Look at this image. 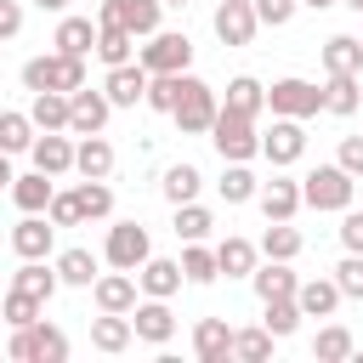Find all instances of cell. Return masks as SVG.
<instances>
[{"label": "cell", "mask_w": 363, "mask_h": 363, "mask_svg": "<svg viewBox=\"0 0 363 363\" xmlns=\"http://www.w3.org/2000/svg\"><path fill=\"white\" fill-rule=\"evenodd\" d=\"M357 187H363V182H357V176H352L340 159H335V164H318V170H306V176H301L306 210H335V216H340V210H352Z\"/></svg>", "instance_id": "6da1fadb"}, {"label": "cell", "mask_w": 363, "mask_h": 363, "mask_svg": "<svg viewBox=\"0 0 363 363\" xmlns=\"http://www.w3.org/2000/svg\"><path fill=\"white\" fill-rule=\"evenodd\" d=\"M85 85V57H68V51H45V57H28L23 62V91H79Z\"/></svg>", "instance_id": "7a4b0ae2"}, {"label": "cell", "mask_w": 363, "mask_h": 363, "mask_svg": "<svg viewBox=\"0 0 363 363\" xmlns=\"http://www.w3.org/2000/svg\"><path fill=\"white\" fill-rule=\"evenodd\" d=\"M68 335L57 329V323H23V329H11V340H6V357L11 363H68Z\"/></svg>", "instance_id": "3957f363"}, {"label": "cell", "mask_w": 363, "mask_h": 363, "mask_svg": "<svg viewBox=\"0 0 363 363\" xmlns=\"http://www.w3.org/2000/svg\"><path fill=\"white\" fill-rule=\"evenodd\" d=\"M216 113H221V96H216V85H204L199 74H182V102H176V130L182 136H210V125H216Z\"/></svg>", "instance_id": "277c9868"}, {"label": "cell", "mask_w": 363, "mask_h": 363, "mask_svg": "<svg viewBox=\"0 0 363 363\" xmlns=\"http://www.w3.org/2000/svg\"><path fill=\"white\" fill-rule=\"evenodd\" d=\"M210 147H216L221 159H233V164H250V159L261 153V130H255V119H250V113L221 108V113H216V125H210Z\"/></svg>", "instance_id": "5b68a950"}, {"label": "cell", "mask_w": 363, "mask_h": 363, "mask_svg": "<svg viewBox=\"0 0 363 363\" xmlns=\"http://www.w3.org/2000/svg\"><path fill=\"white\" fill-rule=\"evenodd\" d=\"M136 62H142L147 74H187V62H193V40H187L182 28H159V34L142 40Z\"/></svg>", "instance_id": "8992f818"}, {"label": "cell", "mask_w": 363, "mask_h": 363, "mask_svg": "<svg viewBox=\"0 0 363 363\" xmlns=\"http://www.w3.org/2000/svg\"><path fill=\"white\" fill-rule=\"evenodd\" d=\"M267 108H272V113H284V119H312V113H329V108H323V85L295 79V74L267 85Z\"/></svg>", "instance_id": "52a82bcc"}, {"label": "cell", "mask_w": 363, "mask_h": 363, "mask_svg": "<svg viewBox=\"0 0 363 363\" xmlns=\"http://www.w3.org/2000/svg\"><path fill=\"white\" fill-rule=\"evenodd\" d=\"M153 255V238L142 221H113L108 238H102V261L108 267H125V272H142V261Z\"/></svg>", "instance_id": "ba28073f"}, {"label": "cell", "mask_w": 363, "mask_h": 363, "mask_svg": "<svg viewBox=\"0 0 363 363\" xmlns=\"http://www.w3.org/2000/svg\"><path fill=\"white\" fill-rule=\"evenodd\" d=\"M51 250H57V221L45 210H23L11 227V255L17 261H51Z\"/></svg>", "instance_id": "9c48e42d"}, {"label": "cell", "mask_w": 363, "mask_h": 363, "mask_svg": "<svg viewBox=\"0 0 363 363\" xmlns=\"http://www.w3.org/2000/svg\"><path fill=\"white\" fill-rule=\"evenodd\" d=\"M159 11H164V0H102L96 23L102 28H130L136 40H147V34H159Z\"/></svg>", "instance_id": "30bf717a"}, {"label": "cell", "mask_w": 363, "mask_h": 363, "mask_svg": "<svg viewBox=\"0 0 363 363\" xmlns=\"http://www.w3.org/2000/svg\"><path fill=\"white\" fill-rule=\"evenodd\" d=\"M301 153H306V119L272 113V130H261V159H267L272 170H289Z\"/></svg>", "instance_id": "8fae6325"}, {"label": "cell", "mask_w": 363, "mask_h": 363, "mask_svg": "<svg viewBox=\"0 0 363 363\" xmlns=\"http://www.w3.org/2000/svg\"><path fill=\"white\" fill-rule=\"evenodd\" d=\"M28 164H40L45 176H74V164H79V136H74V130H40V142L28 147Z\"/></svg>", "instance_id": "7c38bea8"}, {"label": "cell", "mask_w": 363, "mask_h": 363, "mask_svg": "<svg viewBox=\"0 0 363 363\" xmlns=\"http://www.w3.org/2000/svg\"><path fill=\"white\" fill-rule=\"evenodd\" d=\"M255 204H261V216H267V221H295V216H301V204H306V193H301V182H295V176L272 170V176L261 182Z\"/></svg>", "instance_id": "4fadbf2b"}, {"label": "cell", "mask_w": 363, "mask_h": 363, "mask_svg": "<svg viewBox=\"0 0 363 363\" xmlns=\"http://www.w3.org/2000/svg\"><path fill=\"white\" fill-rule=\"evenodd\" d=\"M210 28H216L221 45H250L255 28H261V11H255V0H221L216 17H210Z\"/></svg>", "instance_id": "5bb4252c"}, {"label": "cell", "mask_w": 363, "mask_h": 363, "mask_svg": "<svg viewBox=\"0 0 363 363\" xmlns=\"http://www.w3.org/2000/svg\"><path fill=\"white\" fill-rule=\"evenodd\" d=\"M91 301H96V312H136V301H142V278L125 272V267H113V272H102V278L91 284Z\"/></svg>", "instance_id": "9a60e30c"}, {"label": "cell", "mask_w": 363, "mask_h": 363, "mask_svg": "<svg viewBox=\"0 0 363 363\" xmlns=\"http://www.w3.org/2000/svg\"><path fill=\"white\" fill-rule=\"evenodd\" d=\"M130 323H136V340H147V346H170L176 340V312L159 295H142L136 312H130Z\"/></svg>", "instance_id": "2e32d148"}, {"label": "cell", "mask_w": 363, "mask_h": 363, "mask_svg": "<svg viewBox=\"0 0 363 363\" xmlns=\"http://www.w3.org/2000/svg\"><path fill=\"white\" fill-rule=\"evenodd\" d=\"M96 40H102V23L79 17V11H62V17H57V34H51L57 51H68V57H91Z\"/></svg>", "instance_id": "e0dca14e"}, {"label": "cell", "mask_w": 363, "mask_h": 363, "mask_svg": "<svg viewBox=\"0 0 363 363\" xmlns=\"http://www.w3.org/2000/svg\"><path fill=\"white\" fill-rule=\"evenodd\" d=\"M147 85H153V74H147L142 62H119V68H108V79H102V91L113 96V108L147 102Z\"/></svg>", "instance_id": "ac0fdd59"}, {"label": "cell", "mask_w": 363, "mask_h": 363, "mask_svg": "<svg viewBox=\"0 0 363 363\" xmlns=\"http://www.w3.org/2000/svg\"><path fill=\"white\" fill-rule=\"evenodd\" d=\"M233 335H238V329H233L227 318H199V323H193V357H199V363H227V357H233Z\"/></svg>", "instance_id": "d6986e66"}, {"label": "cell", "mask_w": 363, "mask_h": 363, "mask_svg": "<svg viewBox=\"0 0 363 363\" xmlns=\"http://www.w3.org/2000/svg\"><path fill=\"white\" fill-rule=\"evenodd\" d=\"M130 340H136L130 312H96V318H91V346H96L102 357H119Z\"/></svg>", "instance_id": "ffe728a7"}, {"label": "cell", "mask_w": 363, "mask_h": 363, "mask_svg": "<svg viewBox=\"0 0 363 363\" xmlns=\"http://www.w3.org/2000/svg\"><path fill=\"white\" fill-rule=\"evenodd\" d=\"M28 113L40 130H74V96L68 91H28Z\"/></svg>", "instance_id": "44dd1931"}, {"label": "cell", "mask_w": 363, "mask_h": 363, "mask_svg": "<svg viewBox=\"0 0 363 363\" xmlns=\"http://www.w3.org/2000/svg\"><path fill=\"white\" fill-rule=\"evenodd\" d=\"M136 278H142V295H159V301H170V295L187 284V272H182V255H176V261H170V255H147Z\"/></svg>", "instance_id": "7402d4cb"}, {"label": "cell", "mask_w": 363, "mask_h": 363, "mask_svg": "<svg viewBox=\"0 0 363 363\" xmlns=\"http://www.w3.org/2000/svg\"><path fill=\"white\" fill-rule=\"evenodd\" d=\"M108 113H113V96L108 91H91V85L74 91V136H96L108 125Z\"/></svg>", "instance_id": "603a6c76"}, {"label": "cell", "mask_w": 363, "mask_h": 363, "mask_svg": "<svg viewBox=\"0 0 363 363\" xmlns=\"http://www.w3.org/2000/svg\"><path fill=\"white\" fill-rule=\"evenodd\" d=\"M255 301H278V295H301V272H289V261H261L250 272Z\"/></svg>", "instance_id": "cb8c5ba5"}, {"label": "cell", "mask_w": 363, "mask_h": 363, "mask_svg": "<svg viewBox=\"0 0 363 363\" xmlns=\"http://www.w3.org/2000/svg\"><path fill=\"white\" fill-rule=\"evenodd\" d=\"M51 199H57V176H45L40 164L11 182V204L17 210H51Z\"/></svg>", "instance_id": "d4e9b609"}, {"label": "cell", "mask_w": 363, "mask_h": 363, "mask_svg": "<svg viewBox=\"0 0 363 363\" xmlns=\"http://www.w3.org/2000/svg\"><path fill=\"white\" fill-rule=\"evenodd\" d=\"M301 312L306 318H335L340 312V301H346V289L335 284V278H301Z\"/></svg>", "instance_id": "484cf974"}, {"label": "cell", "mask_w": 363, "mask_h": 363, "mask_svg": "<svg viewBox=\"0 0 363 363\" xmlns=\"http://www.w3.org/2000/svg\"><path fill=\"white\" fill-rule=\"evenodd\" d=\"M318 57H323V74H357L363 68V34H329L318 45Z\"/></svg>", "instance_id": "4316f807"}, {"label": "cell", "mask_w": 363, "mask_h": 363, "mask_svg": "<svg viewBox=\"0 0 363 363\" xmlns=\"http://www.w3.org/2000/svg\"><path fill=\"white\" fill-rule=\"evenodd\" d=\"M11 289H28V295L51 301V295L62 289V272H57V261H17V272H11Z\"/></svg>", "instance_id": "83f0119b"}, {"label": "cell", "mask_w": 363, "mask_h": 363, "mask_svg": "<svg viewBox=\"0 0 363 363\" xmlns=\"http://www.w3.org/2000/svg\"><path fill=\"white\" fill-rule=\"evenodd\" d=\"M221 108L261 119V108H267V85H261L255 74H233V79H227V96H221Z\"/></svg>", "instance_id": "f1b7e54d"}, {"label": "cell", "mask_w": 363, "mask_h": 363, "mask_svg": "<svg viewBox=\"0 0 363 363\" xmlns=\"http://www.w3.org/2000/svg\"><path fill=\"white\" fill-rule=\"evenodd\" d=\"M323 108L340 113V119L363 113V85H357V74H329V79H323Z\"/></svg>", "instance_id": "f546056e"}, {"label": "cell", "mask_w": 363, "mask_h": 363, "mask_svg": "<svg viewBox=\"0 0 363 363\" xmlns=\"http://www.w3.org/2000/svg\"><path fill=\"white\" fill-rule=\"evenodd\" d=\"M74 176H91V182H108L113 176V142L96 130V136H79V164Z\"/></svg>", "instance_id": "4dcf8cb0"}, {"label": "cell", "mask_w": 363, "mask_h": 363, "mask_svg": "<svg viewBox=\"0 0 363 363\" xmlns=\"http://www.w3.org/2000/svg\"><path fill=\"white\" fill-rule=\"evenodd\" d=\"M216 255H221V272H227V278H250V272L261 267V244H250V238H238V233H227V238L216 244Z\"/></svg>", "instance_id": "1f68e13d"}, {"label": "cell", "mask_w": 363, "mask_h": 363, "mask_svg": "<svg viewBox=\"0 0 363 363\" xmlns=\"http://www.w3.org/2000/svg\"><path fill=\"white\" fill-rule=\"evenodd\" d=\"M40 142V125H34V113H23V108H6L0 113V147L6 153H28Z\"/></svg>", "instance_id": "d6a6232c"}, {"label": "cell", "mask_w": 363, "mask_h": 363, "mask_svg": "<svg viewBox=\"0 0 363 363\" xmlns=\"http://www.w3.org/2000/svg\"><path fill=\"white\" fill-rule=\"evenodd\" d=\"M199 187H204V176H199V164H164V176H159V193L170 199V204H193L199 199Z\"/></svg>", "instance_id": "836d02e7"}, {"label": "cell", "mask_w": 363, "mask_h": 363, "mask_svg": "<svg viewBox=\"0 0 363 363\" xmlns=\"http://www.w3.org/2000/svg\"><path fill=\"white\" fill-rule=\"evenodd\" d=\"M216 193H221L227 204H250V199L261 193V176H255L250 164H233V159H221V182H216Z\"/></svg>", "instance_id": "e575fe53"}, {"label": "cell", "mask_w": 363, "mask_h": 363, "mask_svg": "<svg viewBox=\"0 0 363 363\" xmlns=\"http://www.w3.org/2000/svg\"><path fill=\"white\" fill-rule=\"evenodd\" d=\"M57 272H62V284H68V289H91V284L102 278V261H96L91 250H79V244H74V250H62V255H57Z\"/></svg>", "instance_id": "d590c367"}, {"label": "cell", "mask_w": 363, "mask_h": 363, "mask_svg": "<svg viewBox=\"0 0 363 363\" xmlns=\"http://www.w3.org/2000/svg\"><path fill=\"white\" fill-rule=\"evenodd\" d=\"M312 357H318V363H346V357H357L352 329H346V323H323V329L312 335Z\"/></svg>", "instance_id": "8d00e7d4"}, {"label": "cell", "mask_w": 363, "mask_h": 363, "mask_svg": "<svg viewBox=\"0 0 363 363\" xmlns=\"http://www.w3.org/2000/svg\"><path fill=\"white\" fill-rule=\"evenodd\" d=\"M182 272H187V284H216L221 278V255L199 238V244H182Z\"/></svg>", "instance_id": "74e56055"}, {"label": "cell", "mask_w": 363, "mask_h": 363, "mask_svg": "<svg viewBox=\"0 0 363 363\" xmlns=\"http://www.w3.org/2000/svg\"><path fill=\"white\" fill-rule=\"evenodd\" d=\"M301 318H306V312H301V301H295V295H278V301H261V323H267V329H272L278 340H289V335L301 329Z\"/></svg>", "instance_id": "f35d334b"}, {"label": "cell", "mask_w": 363, "mask_h": 363, "mask_svg": "<svg viewBox=\"0 0 363 363\" xmlns=\"http://www.w3.org/2000/svg\"><path fill=\"white\" fill-rule=\"evenodd\" d=\"M301 244H306V238H301L289 221H267V233H261V255H267V261H295Z\"/></svg>", "instance_id": "ab89813d"}, {"label": "cell", "mask_w": 363, "mask_h": 363, "mask_svg": "<svg viewBox=\"0 0 363 363\" xmlns=\"http://www.w3.org/2000/svg\"><path fill=\"white\" fill-rule=\"evenodd\" d=\"M0 318H6V329L40 323V318H45V301H40V295H28V289H6V301H0Z\"/></svg>", "instance_id": "60d3db41"}, {"label": "cell", "mask_w": 363, "mask_h": 363, "mask_svg": "<svg viewBox=\"0 0 363 363\" xmlns=\"http://www.w3.org/2000/svg\"><path fill=\"white\" fill-rule=\"evenodd\" d=\"M272 346H278V335H272L267 323H255V329H238V335H233V357H238V363H267V357H272Z\"/></svg>", "instance_id": "b9f144b4"}, {"label": "cell", "mask_w": 363, "mask_h": 363, "mask_svg": "<svg viewBox=\"0 0 363 363\" xmlns=\"http://www.w3.org/2000/svg\"><path fill=\"white\" fill-rule=\"evenodd\" d=\"M136 34L130 28H102V40H96V57H102V68H119V62H136Z\"/></svg>", "instance_id": "7bdbcfd3"}, {"label": "cell", "mask_w": 363, "mask_h": 363, "mask_svg": "<svg viewBox=\"0 0 363 363\" xmlns=\"http://www.w3.org/2000/svg\"><path fill=\"white\" fill-rule=\"evenodd\" d=\"M79 210H85V221H108L113 216V187L108 182H91V176H79Z\"/></svg>", "instance_id": "ee69618b"}, {"label": "cell", "mask_w": 363, "mask_h": 363, "mask_svg": "<svg viewBox=\"0 0 363 363\" xmlns=\"http://www.w3.org/2000/svg\"><path fill=\"white\" fill-rule=\"evenodd\" d=\"M210 227H216V216L193 199V204H176V238L182 244H199V238H210Z\"/></svg>", "instance_id": "f6af8a7d"}, {"label": "cell", "mask_w": 363, "mask_h": 363, "mask_svg": "<svg viewBox=\"0 0 363 363\" xmlns=\"http://www.w3.org/2000/svg\"><path fill=\"white\" fill-rule=\"evenodd\" d=\"M176 102H182V74H153L142 108H153V113H176Z\"/></svg>", "instance_id": "bcb514c9"}, {"label": "cell", "mask_w": 363, "mask_h": 363, "mask_svg": "<svg viewBox=\"0 0 363 363\" xmlns=\"http://www.w3.org/2000/svg\"><path fill=\"white\" fill-rule=\"evenodd\" d=\"M57 227H79L85 221V210H79V193L74 187H57V199H51V210H45Z\"/></svg>", "instance_id": "7dc6e473"}, {"label": "cell", "mask_w": 363, "mask_h": 363, "mask_svg": "<svg viewBox=\"0 0 363 363\" xmlns=\"http://www.w3.org/2000/svg\"><path fill=\"white\" fill-rule=\"evenodd\" d=\"M335 284L346 289V301H363V255L357 250H346V261L335 267Z\"/></svg>", "instance_id": "c3c4849f"}, {"label": "cell", "mask_w": 363, "mask_h": 363, "mask_svg": "<svg viewBox=\"0 0 363 363\" xmlns=\"http://www.w3.org/2000/svg\"><path fill=\"white\" fill-rule=\"evenodd\" d=\"M255 11H261V28H284L301 11V0H255Z\"/></svg>", "instance_id": "681fc988"}, {"label": "cell", "mask_w": 363, "mask_h": 363, "mask_svg": "<svg viewBox=\"0 0 363 363\" xmlns=\"http://www.w3.org/2000/svg\"><path fill=\"white\" fill-rule=\"evenodd\" d=\"M335 233H340V244H346V250H357V255H363V210H340V227H335Z\"/></svg>", "instance_id": "f907efd6"}, {"label": "cell", "mask_w": 363, "mask_h": 363, "mask_svg": "<svg viewBox=\"0 0 363 363\" xmlns=\"http://www.w3.org/2000/svg\"><path fill=\"white\" fill-rule=\"evenodd\" d=\"M23 34V0H0V40Z\"/></svg>", "instance_id": "816d5d0a"}, {"label": "cell", "mask_w": 363, "mask_h": 363, "mask_svg": "<svg viewBox=\"0 0 363 363\" xmlns=\"http://www.w3.org/2000/svg\"><path fill=\"white\" fill-rule=\"evenodd\" d=\"M335 159H340V164L363 182V136H340V153H335Z\"/></svg>", "instance_id": "f5cc1de1"}, {"label": "cell", "mask_w": 363, "mask_h": 363, "mask_svg": "<svg viewBox=\"0 0 363 363\" xmlns=\"http://www.w3.org/2000/svg\"><path fill=\"white\" fill-rule=\"evenodd\" d=\"M34 6H40V11H57V17H62V11L74 6V0H34Z\"/></svg>", "instance_id": "db71d44e"}, {"label": "cell", "mask_w": 363, "mask_h": 363, "mask_svg": "<svg viewBox=\"0 0 363 363\" xmlns=\"http://www.w3.org/2000/svg\"><path fill=\"white\" fill-rule=\"evenodd\" d=\"M306 11H329V6H340V0H301Z\"/></svg>", "instance_id": "11a10c76"}, {"label": "cell", "mask_w": 363, "mask_h": 363, "mask_svg": "<svg viewBox=\"0 0 363 363\" xmlns=\"http://www.w3.org/2000/svg\"><path fill=\"white\" fill-rule=\"evenodd\" d=\"M340 6H352V11H357V17H363V0H340Z\"/></svg>", "instance_id": "9f6ffc18"}, {"label": "cell", "mask_w": 363, "mask_h": 363, "mask_svg": "<svg viewBox=\"0 0 363 363\" xmlns=\"http://www.w3.org/2000/svg\"><path fill=\"white\" fill-rule=\"evenodd\" d=\"M164 6H193V0H164Z\"/></svg>", "instance_id": "6f0895ef"}, {"label": "cell", "mask_w": 363, "mask_h": 363, "mask_svg": "<svg viewBox=\"0 0 363 363\" xmlns=\"http://www.w3.org/2000/svg\"><path fill=\"white\" fill-rule=\"evenodd\" d=\"M91 6H102V0H91Z\"/></svg>", "instance_id": "680465c9"}]
</instances>
